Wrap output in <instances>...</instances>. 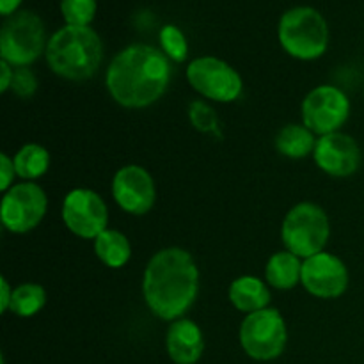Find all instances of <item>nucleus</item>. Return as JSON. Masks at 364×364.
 <instances>
[{
    "mask_svg": "<svg viewBox=\"0 0 364 364\" xmlns=\"http://www.w3.org/2000/svg\"><path fill=\"white\" fill-rule=\"evenodd\" d=\"M171 80L169 57L151 45H135L121 50L105 75L114 102L127 109H144L164 96Z\"/></svg>",
    "mask_w": 364,
    "mask_h": 364,
    "instance_id": "nucleus-1",
    "label": "nucleus"
},
{
    "mask_svg": "<svg viewBox=\"0 0 364 364\" xmlns=\"http://www.w3.org/2000/svg\"><path fill=\"white\" fill-rule=\"evenodd\" d=\"M199 269L191 252L167 247L151 256L142 277V294L149 311L160 320H180L196 302Z\"/></svg>",
    "mask_w": 364,
    "mask_h": 364,
    "instance_id": "nucleus-2",
    "label": "nucleus"
},
{
    "mask_svg": "<svg viewBox=\"0 0 364 364\" xmlns=\"http://www.w3.org/2000/svg\"><path fill=\"white\" fill-rule=\"evenodd\" d=\"M50 70L66 80H89L103 59V45L91 27L66 25L59 28L45 50Z\"/></svg>",
    "mask_w": 364,
    "mask_h": 364,
    "instance_id": "nucleus-3",
    "label": "nucleus"
},
{
    "mask_svg": "<svg viewBox=\"0 0 364 364\" xmlns=\"http://www.w3.org/2000/svg\"><path fill=\"white\" fill-rule=\"evenodd\" d=\"M277 36L284 52L299 60L318 59L329 45V27L326 18L308 6L287 11L279 20Z\"/></svg>",
    "mask_w": 364,
    "mask_h": 364,
    "instance_id": "nucleus-4",
    "label": "nucleus"
},
{
    "mask_svg": "<svg viewBox=\"0 0 364 364\" xmlns=\"http://www.w3.org/2000/svg\"><path fill=\"white\" fill-rule=\"evenodd\" d=\"M331 237L329 217L315 203H299L287 213L281 226V240L287 251L299 258H311L326 249Z\"/></svg>",
    "mask_w": 364,
    "mask_h": 364,
    "instance_id": "nucleus-5",
    "label": "nucleus"
},
{
    "mask_svg": "<svg viewBox=\"0 0 364 364\" xmlns=\"http://www.w3.org/2000/svg\"><path fill=\"white\" fill-rule=\"evenodd\" d=\"M45 23L32 11H16L4 20L0 28V55L11 66L25 68L46 50Z\"/></svg>",
    "mask_w": 364,
    "mask_h": 364,
    "instance_id": "nucleus-6",
    "label": "nucleus"
},
{
    "mask_svg": "<svg viewBox=\"0 0 364 364\" xmlns=\"http://www.w3.org/2000/svg\"><path fill=\"white\" fill-rule=\"evenodd\" d=\"M288 329L283 315L274 308L251 313L240 326V345L249 358L272 361L287 348Z\"/></svg>",
    "mask_w": 364,
    "mask_h": 364,
    "instance_id": "nucleus-7",
    "label": "nucleus"
},
{
    "mask_svg": "<svg viewBox=\"0 0 364 364\" xmlns=\"http://www.w3.org/2000/svg\"><path fill=\"white\" fill-rule=\"evenodd\" d=\"M187 80L194 91L220 103L237 102L244 89L238 71L223 59L198 57L187 66Z\"/></svg>",
    "mask_w": 364,
    "mask_h": 364,
    "instance_id": "nucleus-8",
    "label": "nucleus"
},
{
    "mask_svg": "<svg viewBox=\"0 0 364 364\" xmlns=\"http://www.w3.org/2000/svg\"><path fill=\"white\" fill-rule=\"evenodd\" d=\"M350 116V100L336 85H318L302 102V121L316 135L340 132Z\"/></svg>",
    "mask_w": 364,
    "mask_h": 364,
    "instance_id": "nucleus-9",
    "label": "nucleus"
},
{
    "mask_svg": "<svg viewBox=\"0 0 364 364\" xmlns=\"http://www.w3.org/2000/svg\"><path fill=\"white\" fill-rule=\"evenodd\" d=\"M48 208V198L38 183H16L4 194L0 206L2 226L11 233H28L39 226Z\"/></svg>",
    "mask_w": 364,
    "mask_h": 364,
    "instance_id": "nucleus-10",
    "label": "nucleus"
},
{
    "mask_svg": "<svg viewBox=\"0 0 364 364\" xmlns=\"http://www.w3.org/2000/svg\"><path fill=\"white\" fill-rule=\"evenodd\" d=\"M63 220L73 235L95 240L107 230L109 210L96 192L89 188H75L64 198Z\"/></svg>",
    "mask_w": 364,
    "mask_h": 364,
    "instance_id": "nucleus-11",
    "label": "nucleus"
},
{
    "mask_svg": "<svg viewBox=\"0 0 364 364\" xmlns=\"http://www.w3.org/2000/svg\"><path fill=\"white\" fill-rule=\"evenodd\" d=\"M301 283L313 297L338 299L348 288L347 265L336 255L322 251L302 262Z\"/></svg>",
    "mask_w": 364,
    "mask_h": 364,
    "instance_id": "nucleus-12",
    "label": "nucleus"
},
{
    "mask_svg": "<svg viewBox=\"0 0 364 364\" xmlns=\"http://www.w3.org/2000/svg\"><path fill=\"white\" fill-rule=\"evenodd\" d=\"M112 196L121 210L132 215H144L156 201L151 174L141 166H124L114 174Z\"/></svg>",
    "mask_w": 364,
    "mask_h": 364,
    "instance_id": "nucleus-13",
    "label": "nucleus"
},
{
    "mask_svg": "<svg viewBox=\"0 0 364 364\" xmlns=\"http://www.w3.org/2000/svg\"><path fill=\"white\" fill-rule=\"evenodd\" d=\"M316 166L334 178H347L361 167V148L354 137L347 134L322 135L313 151Z\"/></svg>",
    "mask_w": 364,
    "mask_h": 364,
    "instance_id": "nucleus-14",
    "label": "nucleus"
},
{
    "mask_svg": "<svg viewBox=\"0 0 364 364\" xmlns=\"http://www.w3.org/2000/svg\"><path fill=\"white\" fill-rule=\"evenodd\" d=\"M166 348L173 363L196 364L205 350V338L198 323L192 320H174L167 329Z\"/></svg>",
    "mask_w": 364,
    "mask_h": 364,
    "instance_id": "nucleus-15",
    "label": "nucleus"
},
{
    "mask_svg": "<svg viewBox=\"0 0 364 364\" xmlns=\"http://www.w3.org/2000/svg\"><path fill=\"white\" fill-rule=\"evenodd\" d=\"M230 301L238 311L251 313L262 311V309L269 308L270 304V290L267 283L255 276H242L237 277L233 283L230 284Z\"/></svg>",
    "mask_w": 364,
    "mask_h": 364,
    "instance_id": "nucleus-16",
    "label": "nucleus"
},
{
    "mask_svg": "<svg viewBox=\"0 0 364 364\" xmlns=\"http://www.w3.org/2000/svg\"><path fill=\"white\" fill-rule=\"evenodd\" d=\"M302 274V262L290 251H279L270 256L265 267L267 283L277 290H291L299 284Z\"/></svg>",
    "mask_w": 364,
    "mask_h": 364,
    "instance_id": "nucleus-17",
    "label": "nucleus"
},
{
    "mask_svg": "<svg viewBox=\"0 0 364 364\" xmlns=\"http://www.w3.org/2000/svg\"><path fill=\"white\" fill-rule=\"evenodd\" d=\"M316 141L318 139H315V134L308 127L291 123L281 128L276 135V149L288 159H306L315 151Z\"/></svg>",
    "mask_w": 364,
    "mask_h": 364,
    "instance_id": "nucleus-18",
    "label": "nucleus"
},
{
    "mask_svg": "<svg viewBox=\"0 0 364 364\" xmlns=\"http://www.w3.org/2000/svg\"><path fill=\"white\" fill-rule=\"evenodd\" d=\"M95 252L103 265L110 269H119L127 265L132 256V247L128 238L121 231L105 230L95 238Z\"/></svg>",
    "mask_w": 364,
    "mask_h": 364,
    "instance_id": "nucleus-19",
    "label": "nucleus"
},
{
    "mask_svg": "<svg viewBox=\"0 0 364 364\" xmlns=\"http://www.w3.org/2000/svg\"><path fill=\"white\" fill-rule=\"evenodd\" d=\"M14 169H16V176L23 178V180H36V178L43 176L48 171L50 166V155L46 148L41 144H25L20 151L14 155Z\"/></svg>",
    "mask_w": 364,
    "mask_h": 364,
    "instance_id": "nucleus-20",
    "label": "nucleus"
},
{
    "mask_svg": "<svg viewBox=\"0 0 364 364\" xmlns=\"http://www.w3.org/2000/svg\"><path fill=\"white\" fill-rule=\"evenodd\" d=\"M46 304V291L41 284L38 283H21L13 290L11 297L9 311L21 318L34 316L45 308Z\"/></svg>",
    "mask_w": 364,
    "mask_h": 364,
    "instance_id": "nucleus-21",
    "label": "nucleus"
},
{
    "mask_svg": "<svg viewBox=\"0 0 364 364\" xmlns=\"http://www.w3.org/2000/svg\"><path fill=\"white\" fill-rule=\"evenodd\" d=\"M60 11L68 25L89 27L96 14V0H63Z\"/></svg>",
    "mask_w": 364,
    "mask_h": 364,
    "instance_id": "nucleus-22",
    "label": "nucleus"
},
{
    "mask_svg": "<svg viewBox=\"0 0 364 364\" xmlns=\"http://www.w3.org/2000/svg\"><path fill=\"white\" fill-rule=\"evenodd\" d=\"M160 45H162V52L169 57L174 63H183L187 59L188 45L185 34L176 27V25H166L160 31Z\"/></svg>",
    "mask_w": 364,
    "mask_h": 364,
    "instance_id": "nucleus-23",
    "label": "nucleus"
},
{
    "mask_svg": "<svg viewBox=\"0 0 364 364\" xmlns=\"http://www.w3.org/2000/svg\"><path fill=\"white\" fill-rule=\"evenodd\" d=\"M188 117H191V123L194 124L196 130L205 132V134H212L219 127L215 110L208 103L199 102V100L191 103V107H188Z\"/></svg>",
    "mask_w": 364,
    "mask_h": 364,
    "instance_id": "nucleus-24",
    "label": "nucleus"
},
{
    "mask_svg": "<svg viewBox=\"0 0 364 364\" xmlns=\"http://www.w3.org/2000/svg\"><path fill=\"white\" fill-rule=\"evenodd\" d=\"M11 89L20 98H31L36 92V89H38V80H36L34 73L31 70H27V68H18V70H14V78Z\"/></svg>",
    "mask_w": 364,
    "mask_h": 364,
    "instance_id": "nucleus-25",
    "label": "nucleus"
},
{
    "mask_svg": "<svg viewBox=\"0 0 364 364\" xmlns=\"http://www.w3.org/2000/svg\"><path fill=\"white\" fill-rule=\"evenodd\" d=\"M0 191L7 192L11 187H13L14 174H16V169H14V160L9 159L7 153H2L0 155Z\"/></svg>",
    "mask_w": 364,
    "mask_h": 364,
    "instance_id": "nucleus-26",
    "label": "nucleus"
},
{
    "mask_svg": "<svg viewBox=\"0 0 364 364\" xmlns=\"http://www.w3.org/2000/svg\"><path fill=\"white\" fill-rule=\"evenodd\" d=\"M14 70L9 63L0 60V92H6L13 85Z\"/></svg>",
    "mask_w": 364,
    "mask_h": 364,
    "instance_id": "nucleus-27",
    "label": "nucleus"
},
{
    "mask_svg": "<svg viewBox=\"0 0 364 364\" xmlns=\"http://www.w3.org/2000/svg\"><path fill=\"white\" fill-rule=\"evenodd\" d=\"M13 290L14 288H11L9 281H7L6 277H0V308H2V313L9 311Z\"/></svg>",
    "mask_w": 364,
    "mask_h": 364,
    "instance_id": "nucleus-28",
    "label": "nucleus"
},
{
    "mask_svg": "<svg viewBox=\"0 0 364 364\" xmlns=\"http://www.w3.org/2000/svg\"><path fill=\"white\" fill-rule=\"evenodd\" d=\"M21 4V0H0V13L4 16H11L13 13H16L18 6Z\"/></svg>",
    "mask_w": 364,
    "mask_h": 364,
    "instance_id": "nucleus-29",
    "label": "nucleus"
}]
</instances>
